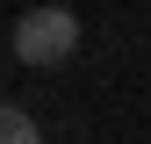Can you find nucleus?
<instances>
[{
  "label": "nucleus",
  "mask_w": 151,
  "mask_h": 144,
  "mask_svg": "<svg viewBox=\"0 0 151 144\" xmlns=\"http://www.w3.org/2000/svg\"><path fill=\"white\" fill-rule=\"evenodd\" d=\"M0 144H43V130H36L29 108H0Z\"/></svg>",
  "instance_id": "f03ea898"
},
{
  "label": "nucleus",
  "mask_w": 151,
  "mask_h": 144,
  "mask_svg": "<svg viewBox=\"0 0 151 144\" xmlns=\"http://www.w3.org/2000/svg\"><path fill=\"white\" fill-rule=\"evenodd\" d=\"M14 58L36 65V72H58L79 58V14L72 7H29L14 22Z\"/></svg>",
  "instance_id": "f257e3e1"
}]
</instances>
